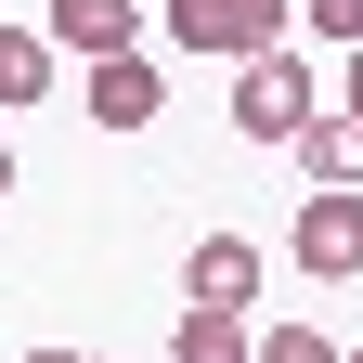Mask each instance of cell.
I'll list each match as a JSON object with an SVG mask.
<instances>
[{
  "instance_id": "obj_15",
  "label": "cell",
  "mask_w": 363,
  "mask_h": 363,
  "mask_svg": "<svg viewBox=\"0 0 363 363\" xmlns=\"http://www.w3.org/2000/svg\"><path fill=\"white\" fill-rule=\"evenodd\" d=\"M350 363H363V350H350Z\"/></svg>"
},
{
  "instance_id": "obj_1",
  "label": "cell",
  "mask_w": 363,
  "mask_h": 363,
  "mask_svg": "<svg viewBox=\"0 0 363 363\" xmlns=\"http://www.w3.org/2000/svg\"><path fill=\"white\" fill-rule=\"evenodd\" d=\"M169 39L208 65H259V52H298V0H169Z\"/></svg>"
},
{
  "instance_id": "obj_6",
  "label": "cell",
  "mask_w": 363,
  "mask_h": 363,
  "mask_svg": "<svg viewBox=\"0 0 363 363\" xmlns=\"http://www.w3.org/2000/svg\"><path fill=\"white\" fill-rule=\"evenodd\" d=\"M298 169H311V195H363V117L325 104V117L298 130Z\"/></svg>"
},
{
  "instance_id": "obj_10",
  "label": "cell",
  "mask_w": 363,
  "mask_h": 363,
  "mask_svg": "<svg viewBox=\"0 0 363 363\" xmlns=\"http://www.w3.org/2000/svg\"><path fill=\"white\" fill-rule=\"evenodd\" d=\"M259 363H350V350H337V337H311V325H272V337H259Z\"/></svg>"
},
{
  "instance_id": "obj_8",
  "label": "cell",
  "mask_w": 363,
  "mask_h": 363,
  "mask_svg": "<svg viewBox=\"0 0 363 363\" xmlns=\"http://www.w3.org/2000/svg\"><path fill=\"white\" fill-rule=\"evenodd\" d=\"M169 363H259V325H247V311H182Z\"/></svg>"
},
{
  "instance_id": "obj_4",
  "label": "cell",
  "mask_w": 363,
  "mask_h": 363,
  "mask_svg": "<svg viewBox=\"0 0 363 363\" xmlns=\"http://www.w3.org/2000/svg\"><path fill=\"white\" fill-rule=\"evenodd\" d=\"M286 259L298 272H363V195H298V220H286Z\"/></svg>"
},
{
  "instance_id": "obj_14",
  "label": "cell",
  "mask_w": 363,
  "mask_h": 363,
  "mask_svg": "<svg viewBox=\"0 0 363 363\" xmlns=\"http://www.w3.org/2000/svg\"><path fill=\"white\" fill-rule=\"evenodd\" d=\"M0 195H13V143H0Z\"/></svg>"
},
{
  "instance_id": "obj_5",
  "label": "cell",
  "mask_w": 363,
  "mask_h": 363,
  "mask_svg": "<svg viewBox=\"0 0 363 363\" xmlns=\"http://www.w3.org/2000/svg\"><path fill=\"white\" fill-rule=\"evenodd\" d=\"M52 52H91V65H130L143 52V13H130V0H52Z\"/></svg>"
},
{
  "instance_id": "obj_2",
  "label": "cell",
  "mask_w": 363,
  "mask_h": 363,
  "mask_svg": "<svg viewBox=\"0 0 363 363\" xmlns=\"http://www.w3.org/2000/svg\"><path fill=\"white\" fill-rule=\"evenodd\" d=\"M311 117H325V78H311L298 52H259V65H234V130H247V143H298Z\"/></svg>"
},
{
  "instance_id": "obj_11",
  "label": "cell",
  "mask_w": 363,
  "mask_h": 363,
  "mask_svg": "<svg viewBox=\"0 0 363 363\" xmlns=\"http://www.w3.org/2000/svg\"><path fill=\"white\" fill-rule=\"evenodd\" d=\"M298 26H325V39H350V52H363V0H298Z\"/></svg>"
},
{
  "instance_id": "obj_13",
  "label": "cell",
  "mask_w": 363,
  "mask_h": 363,
  "mask_svg": "<svg viewBox=\"0 0 363 363\" xmlns=\"http://www.w3.org/2000/svg\"><path fill=\"white\" fill-rule=\"evenodd\" d=\"M26 363H104V350H26Z\"/></svg>"
},
{
  "instance_id": "obj_7",
  "label": "cell",
  "mask_w": 363,
  "mask_h": 363,
  "mask_svg": "<svg viewBox=\"0 0 363 363\" xmlns=\"http://www.w3.org/2000/svg\"><path fill=\"white\" fill-rule=\"evenodd\" d=\"M156 104H169V78L130 52V65H91V117L104 130H156Z\"/></svg>"
},
{
  "instance_id": "obj_12",
  "label": "cell",
  "mask_w": 363,
  "mask_h": 363,
  "mask_svg": "<svg viewBox=\"0 0 363 363\" xmlns=\"http://www.w3.org/2000/svg\"><path fill=\"white\" fill-rule=\"evenodd\" d=\"M337 104H350V117H363V52H350V65H337Z\"/></svg>"
},
{
  "instance_id": "obj_9",
  "label": "cell",
  "mask_w": 363,
  "mask_h": 363,
  "mask_svg": "<svg viewBox=\"0 0 363 363\" xmlns=\"http://www.w3.org/2000/svg\"><path fill=\"white\" fill-rule=\"evenodd\" d=\"M52 91V26H0V104H39Z\"/></svg>"
},
{
  "instance_id": "obj_3",
  "label": "cell",
  "mask_w": 363,
  "mask_h": 363,
  "mask_svg": "<svg viewBox=\"0 0 363 363\" xmlns=\"http://www.w3.org/2000/svg\"><path fill=\"white\" fill-rule=\"evenodd\" d=\"M259 286H272V247H259V234H195L182 311H259Z\"/></svg>"
}]
</instances>
